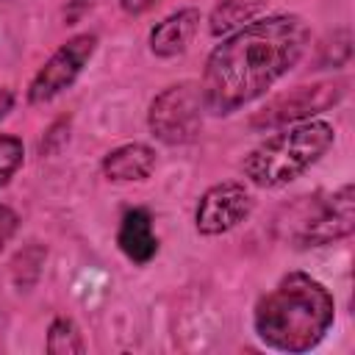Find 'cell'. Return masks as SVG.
<instances>
[{"instance_id": "4fadbf2b", "label": "cell", "mask_w": 355, "mask_h": 355, "mask_svg": "<svg viewBox=\"0 0 355 355\" xmlns=\"http://www.w3.org/2000/svg\"><path fill=\"white\" fill-rule=\"evenodd\" d=\"M44 349L53 355H83L86 352V341L80 327L69 319V316H55L47 327V338H44Z\"/></svg>"}, {"instance_id": "5bb4252c", "label": "cell", "mask_w": 355, "mask_h": 355, "mask_svg": "<svg viewBox=\"0 0 355 355\" xmlns=\"http://www.w3.org/2000/svg\"><path fill=\"white\" fill-rule=\"evenodd\" d=\"M25 164V144L11 133H0V189L11 183V178Z\"/></svg>"}, {"instance_id": "e0dca14e", "label": "cell", "mask_w": 355, "mask_h": 355, "mask_svg": "<svg viewBox=\"0 0 355 355\" xmlns=\"http://www.w3.org/2000/svg\"><path fill=\"white\" fill-rule=\"evenodd\" d=\"M158 0H119V8L128 14V17H139L144 11H150Z\"/></svg>"}, {"instance_id": "7c38bea8", "label": "cell", "mask_w": 355, "mask_h": 355, "mask_svg": "<svg viewBox=\"0 0 355 355\" xmlns=\"http://www.w3.org/2000/svg\"><path fill=\"white\" fill-rule=\"evenodd\" d=\"M269 0H216L208 14V31L211 36H227L230 31L247 25L255 19V14Z\"/></svg>"}, {"instance_id": "6da1fadb", "label": "cell", "mask_w": 355, "mask_h": 355, "mask_svg": "<svg viewBox=\"0 0 355 355\" xmlns=\"http://www.w3.org/2000/svg\"><path fill=\"white\" fill-rule=\"evenodd\" d=\"M308 47L311 25L300 14H269L230 31L205 58L200 80L205 114L230 116L263 97Z\"/></svg>"}, {"instance_id": "8992f818", "label": "cell", "mask_w": 355, "mask_h": 355, "mask_svg": "<svg viewBox=\"0 0 355 355\" xmlns=\"http://www.w3.org/2000/svg\"><path fill=\"white\" fill-rule=\"evenodd\" d=\"M97 50V33H75L69 36L31 78L28 83V103L31 105H44L50 100H55L58 94H64L86 69V64L92 61Z\"/></svg>"}, {"instance_id": "5b68a950", "label": "cell", "mask_w": 355, "mask_h": 355, "mask_svg": "<svg viewBox=\"0 0 355 355\" xmlns=\"http://www.w3.org/2000/svg\"><path fill=\"white\" fill-rule=\"evenodd\" d=\"M347 80H316V83H302L294 86L288 92L275 94L272 100H266L252 116H250V128L255 133H266V130H277L294 122H305L319 116L322 111L333 108L336 103L344 100L347 94Z\"/></svg>"}, {"instance_id": "ac0fdd59", "label": "cell", "mask_w": 355, "mask_h": 355, "mask_svg": "<svg viewBox=\"0 0 355 355\" xmlns=\"http://www.w3.org/2000/svg\"><path fill=\"white\" fill-rule=\"evenodd\" d=\"M11 108H14V92L6 89V86H0V122L8 116Z\"/></svg>"}, {"instance_id": "9c48e42d", "label": "cell", "mask_w": 355, "mask_h": 355, "mask_svg": "<svg viewBox=\"0 0 355 355\" xmlns=\"http://www.w3.org/2000/svg\"><path fill=\"white\" fill-rule=\"evenodd\" d=\"M200 22H202V14L194 6L172 11L158 25L150 28V36H147L150 53L155 58H175L180 53H186L191 39H194V33H197V28H200Z\"/></svg>"}, {"instance_id": "9a60e30c", "label": "cell", "mask_w": 355, "mask_h": 355, "mask_svg": "<svg viewBox=\"0 0 355 355\" xmlns=\"http://www.w3.org/2000/svg\"><path fill=\"white\" fill-rule=\"evenodd\" d=\"M349 55H352V39H349V31L347 28H338V31H333V36H327V42L322 44V55H319V69L322 67H333V69H338V67H344L347 61H349Z\"/></svg>"}, {"instance_id": "277c9868", "label": "cell", "mask_w": 355, "mask_h": 355, "mask_svg": "<svg viewBox=\"0 0 355 355\" xmlns=\"http://www.w3.org/2000/svg\"><path fill=\"white\" fill-rule=\"evenodd\" d=\"M205 116L202 92L197 80H178L166 89H161L147 108V128L153 139L169 147L189 144L200 136Z\"/></svg>"}, {"instance_id": "8fae6325", "label": "cell", "mask_w": 355, "mask_h": 355, "mask_svg": "<svg viewBox=\"0 0 355 355\" xmlns=\"http://www.w3.org/2000/svg\"><path fill=\"white\" fill-rule=\"evenodd\" d=\"M100 169L111 183H141L155 169V150L141 141L119 144L103 155Z\"/></svg>"}, {"instance_id": "52a82bcc", "label": "cell", "mask_w": 355, "mask_h": 355, "mask_svg": "<svg viewBox=\"0 0 355 355\" xmlns=\"http://www.w3.org/2000/svg\"><path fill=\"white\" fill-rule=\"evenodd\" d=\"M355 230V186L344 183L333 194H324L311 205L300 230L294 233V244L300 250L308 247H327L352 236Z\"/></svg>"}, {"instance_id": "d6986e66", "label": "cell", "mask_w": 355, "mask_h": 355, "mask_svg": "<svg viewBox=\"0 0 355 355\" xmlns=\"http://www.w3.org/2000/svg\"><path fill=\"white\" fill-rule=\"evenodd\" d=\"M3 327H6V322H3V316H0V336H3Z\"/></svg>"}, {"instance_id": "7a4b0ae2", "label": "cell", "mask_w": 355, "mask_h": 355, "mask_svg": "<svg viewBox=\"0 0 355 355\" xmlns=\"http://www.w3.org/2000/svg\"><path fill=\"white\" fill-rule=\"evenodd\" d=\"M336 322L330 288L308 272H286L252 311L255 336L277 352L300 355L322 344Z\"/></svg>"}, {"instance_id": "ba28073f", "label": "cell", "mask_w": 355, "mask_h": 355, "mask_svg": "<svg viewBox=\"0 0 355 355\" xmlns=\"http://www.w3.org/2000/svg\"><path fill=\"white\" fill-rule=\"evenodd\" d=\"M252 208L255 197L241 180H222L202 191L194 208V227L200 236H225L247 222Z\"/></svg>"}, {"instance_id": "30bf717a", "label": "cell", "mask_w": 355, "mask_h": 355, "mask_svg": "<svg viewBox=\"0 0 355 355\" xmlns=\"http://www.w3.org/2000/svg\"><path fill=\"white\" fill-rule=\"evenodd\" d=\"M116 247L122 255L139 266L150 263L158 255V236L153 227V214L141 205L128 208L116 227Z\"/></svg>"}, {"instance_id": "2e32d148", "label": "cell", "mask_w": 355, "mask_h": 355, "mask_svg": "<svg viewBox=\"0 0 355 355\" xmlns=\"http://www.w3.org/2000/svg\"><path fill=\"white\" fill-rule=\"evenodd\" d=\"M17 230H19V214L14 208H8V205H0V252L14 239Z\"/></svg>"}, {"instance_id": "3957f363", "label": "cell", "mask_w": 355, "mask_h": 355, "mask_svg": "<svg viewBox=\"0 0 355 355\" xmlns=\"http://www.w3.org/2000/svg\"><path fill=\"white\" fill-rule=\"evenodd\" d=\"M336 144V128L327 119H305L266 136L241 161V175L258 189H280L302 178Z\"/></svg>"}]
</instances>
